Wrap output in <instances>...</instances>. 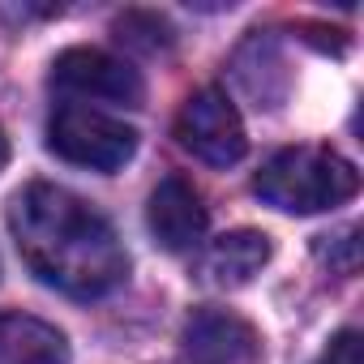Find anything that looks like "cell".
<instances>
[{
	"label": "cell",
	"mask_w": 364,
	"mask_h": 364,
	"mask_svg": "<svg viewBox=\"0 0 364 364\" xmlns=\"http://www.w3.org/2000/svg\"><path fill=\"white\" fill-rule=\"evenodd\" d=\"M9 228L31 274L73 300H99L129 274L116 228L60 185H26L9 202Z\"/></svg>",
	"instance_id": "6da1fadb"
},
{
	"label": "cell",
	"mask_w": 364,
	"mask_h": 364,
	"mask_svg": "<svg viewBox=\"0 0 364 364\" xmlns=\"http://www.w3.org/2000/svg\"><path fill=\"white\" fill-rule=\"evenodd\" d=\"M5 163H9V137H5V129H0V171H5Z\"/></svg>",
	"instance_id": "4fadbf2b"
},
{
	"label": "cell",
	"mask_w": 364,
	"mask_h": 364,
	"mask_svg": "<svg viewBox=\"0 0 364 364\" xmlns=\"http://www.w3.org/2000/svg\"><path fill=\"white\" fill-rule=\"evenodd\" d=\"M48 150L73 167H90V171H120L133 150H137V133L99 112V107H82V103H65L52 112L48 120Z\"/></svg>",
	"instance_id": "3957f363"
},
{
	"label": "cell",
	"mask_w": 364,
	"mask_h": 364,
	"mask_svg": "<svg viewBox=\"0 0 364 364\" xmlns=\"http://www.w3.org/2000/svg\"><path fill=\"white\" fill-rule=\"evenodd\" d=\"M313 364H360V330H338Z\"/></svg>",
	"instance_id": "7c38bea8"
},
{
	"label": "cell",
	"mask_w": 364,
	"mask_h": 364,
	"mask_svg": "<svg viewBox=\"0 0 364 364\" xmlns=\"http://www.w3.org/2000/svg\"><path fill=\"white\" fill-rule=\"evenodd\" d=\"M317 257L334 274H355L360 270V228H343L334 236H321L317 240Z\"/></svg>",
	"instance_id": "8fae6325"
},
{
	"label": "cell",
	"mask_w": 364,
	"mask_h": 364,
	"mask_svg": "<svg viewBox=\"0 0 364 364\" xmlns=\"http://www.w3.org/2000/svg\"><path fill=\"white\" fill-rule=\"evenodd\" d=\"M270 262V236L253 232V228H236L228 236H219L206 257H202V274L215 287H245L262 274V266Z\"/></svg>",
	"instance_id": "ba28073f"
},
{
	"label": "cell",
	"mask_w": 364,
	"mask_h": 364,
	"mask_svg": "<svg viewBox=\"0 0 364 364\" xmlns=\"http://www.w3.org/2000/svg\"><path fill=\"white\" fill-rule=\"evenodd\" d=\"M176 141L210 167H232L249 150L245 120L219 86H202L185 99V107L176 116Z\"/></svg>",
	"instance_id": "277c9868"
},
{
	"label": "cell",
	"mask_w": 364,
	"mask_h": 364,
	"mask_svg": "<svg viewBox=\"0 0 364 364\" xmlns=\"http://www.w3.org/2000/svg\"><path fill=\"white\" fill-rule=\"evenodd\" d=\"M185 364H257L262 338L232 309H198L185 321Z\"/></svg>",
	"instance_id": "8992f818"
},
{
	"label": "cell",
	"mask_w": 364,
	"mask_h": 364,
	"mask_svg": "<svg viewBox=\"0 0 364 364\" xmlns=\"http://www.w3.org/2000/svg\"><path fill=\"white\" fill-rule=\"evenodd\" d=\"M206 223H210L206 202L185 176H163L154 185L150 206H146V228L159 249H167V253L193 249L206 236Z\"/></svg>",
	"instance_id": "52a82bcc"
},
{
	"label": "cell",
	"mask_w": 364,
	"mask_h": 364,
	"mask_svg": "<svg viewBox=\"0 0 364 364\" xmlns=\"http://www.w3.org/2000/svg\"><path fill=\"white\" fill-rule=\"evenodd\" d=\"M52 86H60L65 95L77 99H99V103H116V107H141L146 86L137 77V69L103 48H69L56 56L52 65Z\"/></svg>",
	"instance_id": "5b68a950"
},
{
	"label": "cell",
	"mask_w": 364,
	"mask_h": 364,
	"mask_svg": "<svg viewBox=\"0 0 364 364\" xmlns=\"http://www.w3.org/2000/svg\"><path fill=\"white\" fill-rule=\"evenodd\" d=\"M253 193L283 215H321L360 193V171L334 150L291 146L262 163L253 176Z\"/></svg>",
	"instance_id": "7a4b0ae2"
},
{
	"label": "cell",
	"mask_w": 364,
	"mask_h": 364,
	"mask_svg": "<svg viewBox=\"0 0 364 364\" xmlns=\"http://www.w3.org/2000/svg\"><path fill=\"white\" fill-rule=\"evenodd\" d=\"M0 364H69V343L43 317L0 313Z\"/></svg>",
	"instance_id": "9c48e42d"
},
{
	"label": "cell",
	"mask_w": 364,
	"mask_h": 364,
	"mask_svg": "<svg viewBox=\"0 0 364 364\" xmlns=\"http://www.w3.org/2000/svg\"><path fill=\"white\" fill-rule=\"evenodd\" d=\"M116 39L137 52H163V48H171V26L150 9H129L116 18Z\"/></svg>",
	"instance_id": "30bf717a"
}]
</instances>
